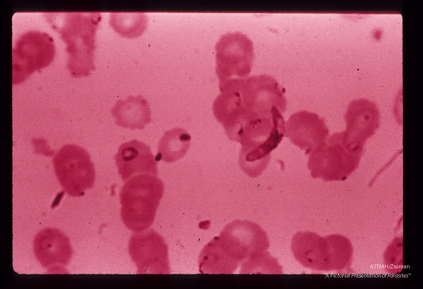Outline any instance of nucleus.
Returning a JSON list of instances; mask_svg holds the SVG:
<instances>
[{"label": "nucleus", "mask_w": 423, "mask_h": 289, "mask_svg": "<svg viewBox=\"0 0 423 289\" xmlns=\"http://www.w3.org/2000/svg\"><path fill=\"white\" fill-rule=\"evenodd\" d=\"M284 93V89L269 75L240 78L232 98L231 118L234 129L241 132L283 119Z\"/></svg>", "instance_id": "obj_1"}, {"label": "nucleus", "mask_w": 423, "mask_h": 289, "mask_svg": "<svg viewBox=\"0 0 423 289\" xmlns=\"http://www.w3.org/2000/svg\"><path fill=\"white\" fill-rule=\"evenodd\" d=\"M52 28L66 42L69 55L68 68L72 76H88L94 69L95 34L101 16L95 12L46 14Z\"/></svg>", "instance_id": "obj_2"}, {"label": "nucleus", "mask_w": 423, "mask_h": 289, "mask_svg": "<svg viewBox=\"0 0 423 289\" xmlns=\"http://www.w3.org/2000/svg\"><path fill=\"white\" fill-rule=\"evenodd\" d=\"M163 192V184L155 176L143 174L129 179L120 193L121 217L126 227L136 233L148 229Z\"/></svg>", "instance_id": "obj_3"}, {"label": "nucleus", "mask_w": 423, "mask_h": 289, "mask_svg": "<svg viewBox=\"0 0 423 289\" xmlns=\"http://www.w3.org/2000/svg\"><path fill=\"white\" fill-rule=\"evenodd\" d=\"M363 149L350 144L344 131L335 133L310 154L308 168L314 178L343 181L358 166Z\"/></svg>", "instance_id": "obj_4"}, {"label": "nucleus", "mask_w": 423, "mask_h": 289, "mask_svg": "<svg viewBox=\"0 0 423 289\" xmlns=\"http://www.w3.org/2000/svg\"><path fill=\"white\" fill-rule=\"evenodd\" d=\"M53 166L61 187L70 196H82L92 188L95 169L90 155L83 148L73 144L64 146L55 154Z\"/></svg>", "instance_id": "obj_5"}, {"label": "nucleus", "mask_w": 423, "mask_h": 289, "mask_svg": "<svg viewBox=\"0 0 423 289\" xmlns=\"http://www.w3.org/2000/svg\"><path fill=\"white\" fill-rule=\"evenodd\" d=\"M55 54L53 39L38 31L25 33L12 50L13 84L24 81L34 71L48 66Z\"/></svg>", "instance_id": "obj_6"}, {"label": "nucleus", "mask_w": 423, "mask_h": 289, "mask_svg": "<svg viewBox=\"0 0 423 289\" xmlns=\"http://www.w3.org/2000/svg\"><path fill=\"white\" fill-rule=\"evenodd\" d=\"M214 239L222 253L237 264L267 251L269 245L265 232L257 224L247 220L233 221Z\"/></svg>", "instance_id": "obj_7"}, {"label": "nucleus", "mask_w": 423, "mask_h": 289, "mask_svg": "<svg viewBox=\"0 0 423 289\" xmlns=\"http://www.w3.org/2000/svg\"><path fill=\"white\" fill-rule=\"evenodd\" d=\"M216 74L219 84L234 78H246L254 59L253 43L240 32L223 35L215 46Z\"/></svg>", "instance_id": "obj_8"}, {"label": "nucleus", "mask_w": 423, "mask_h": 289, "mask_svg": "<svg viewBox=\"0 0 423 289\" xmlns=\"http://www.w3.org/2000/svg\"><path fill=\"white\" fill-rule=\"evenodd\" d=\"M128 250L138 274L169 273L167 246L163 238L153 229L133 234Z\"/></svg>", "instance_id": "obj_9"}, {"label": "nucleus", "mask_w": 423, "mask_h": 289, "mask_svg": "<svg viewBox=\"0 0 423 289\" xmlns=\"http://www.w3.org/2000/svg\"><path fill=\"white\" fill-rule=\"evenodd\" d=\"M291 249L296 260L306 267L336 269L332 235L323 238L312 232H297L292 238Z\"/></svg>", "instance_id": "obj_10"}, {"label": "nucleus", "mask_w": 423, "mask_h": 289, "mask_svg": "<svg viewBox=\"0 0 423 289\" xmlns=\"http://www.w3.org/2000/svg\"><path fill=\"white\" fill-rule=\"evenodd\" d=\"M348 141L356 147L364 148L366 140L373 136L380 125L379 111L375 103L366 99L351 101L344 115Z\"/></svg>", "instance_id": "obj_11"}, {"label": "nucleus", "mask_w": 423, "mask_h": 289, "mask_svg": "<svg viewBox=\"0 0 423 289\" xmlns=\"http://www.w3.org/2000/svg\"><path fill=\"white\" fill-rule=\"evenodd\" d=\"M285 135L292 143L310 155L325 141L329 130L324 120L313 112L301 110L292 114L286 123Z\"/></svg>", "instance_id": "obj_12"}, {"label": "nucleus", "mask_w": 423, "mask_h": 289, "mask_svg": "<svg viewBox=\"0 0 423 289\" xmlns=\"http://www.w3.org/2000/svg\"><path fill=\"white\" fill-rule=\"evenodd\" d=\"M33 248L37 260L50 270L64 269L73 254L69 238L56 228H46L39 231L35 237Z\"/></svg>", "instance_id": "obj_13"}, {"label": "nucleus", "mask_w": 423, "mask_h": 289, "mask_svg": "<svg viewBox=\"0 0 423 289\" xmlns=\"http://www.w3.org/2000/svg\"><path fill=\"white\" fill-rule=\"evenodd\" d=\"M114 159L123 181L140 173L157 176V161L150 147L137 139L121 144Z\"/></svg>", "instance_id": "obj_14"}, {"label": "nucleus", "mask_w": 423, "mask_h": 289, "mask_svg": "<svg viewBox=\"0 0 423 289\" xmlns=\"http://www.w3.org/2000/svg\"><path fill=\"white\" fill-rule=\"evenodd\" d=\"M116 124L130 129H142L152 121L147 101L142 96L118 100L112 110Z\"/></svg>", "instance_id": "obj_15"}, {"label": "nucleus", "mask_w": 423, "mask_h": 289, "mask_svg": "<svg viewBox=\"0 0 423 289\" xmlns=\"http://www.w3.org/2000/svg\"><path fill=\"white\" fill-rule=\"evenodd\" d=\"M191 136L183 128L166 131L159 140L156 160L172 163L182 158L188 151Z\"/></svg>", "instance_id": "obj_16"}, {"label": "nucleus", "mask_w": 423, "mask_h": 289, "mask_svg": "<svg viewBox=\"0 0 423 289\" xmlns=\"http://www.w3.org/2000/svg\"><path fill=\"white\" fill-rule=\"evenodd\" d=\"M199 265L201 273L216 274L233 273L238 266L225 256L213 239L201 251Z\"/></svg>", "instance_id": "obj_17"}, {"label": "nucleus", "mask_w": 423, "mask_h": 289, "mask_svg": "<svg viewBox=\"0 0 423 289\" xmlns=\"http://www.w3.org/2000/svg\"><path fill=\"white\" fill-rule=\"evenodd\" d=\"M110 23L114 30L126 38L140 36L147 26V18L142 13H112Z\"/></svg>", "instance_id": "obj_18"}, {"label": "nucleus", "mask_w": 423, "mask_h": 289, "mask_svg": "<svg viewBox=\"0 0 423 289\" xmlns=\"http://www.w3.org/2000/svg\"><path fill=\"white\" fill-rule=\"evenodd\" d=\"M241 273L281 274L282 268L277 260L267 251L257 253L243 261Z\"/></svg>", "instance_id": "obj_19"}]
</instances>
